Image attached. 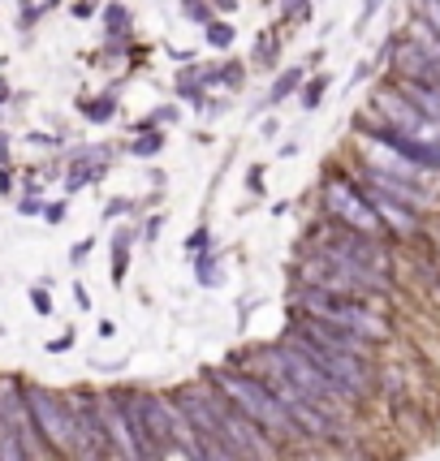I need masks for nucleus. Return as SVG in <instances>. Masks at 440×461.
<instances>
[{
	"mask_svg": "<svg viewBox=\"0 0 440 461\" xmlns=\"http://www.w3.org/2000/svg\"><path fill=\"white\" fill-rule=\"evenodd\" d=\"M173 406H177V414H182L195 432L216 440L233 461H276V453H281V448H276L242 410H233L212 384H186V389H177L173 392Z\"/></svg>",
	"mask_w": 440,
	"mask_h": 461,
	"instance_id": "nucleus-1",
	"label": "nucleus"
},
{
	"mask_svg": "<svg viewBox=\"0 0 440 461\" xmlns=\"http://www.w3.org/2000/svg\"><path fill=\"white\" fill-rule=\"evenodd\" d=\"M207 384H212L233 410H242L276 448H281V444H307V436L293 427V418L285 414V406L276 401V392H272L255 371L224 363V366H212V371H207Z\"/></svg>",
	"mask_w": 440,
	"mask_h": 461,
	"instance_id": "nucleus-2",
	"label": "nucleus"
},
{
	"mask_svg": "<svg viewBox=\"0 0 440 461\" xmlns=\"http://www.w3.org/2000/svg\"><path fill=\"white\" fill-rule=\"evenodd\" d=\"M293 311L319 319V323H333V328H342V332H354V337L367 340V345H385V340L393 337V323L380 315V306L367 302V298H354V293L298 285V289H293Z\"/></svg>",
	"mask_w": 440,
	"mask_h": 461,
	"instance_id": "nucleus-3",
	"label": "nucleus"
},
{
	"mask_svg": "<svg viewBox=\"0 0 440 461\" xmlns=\"http://www.w3.org/2000/svg\"><path fill=\"white\" fill-rule=\"evenodd\" d=\"M298 285H311V289H333V293H354V298H389L393 281L389 276H376L367 267H354L337 259V255H324V250H307L302 264H298Z\"/></svg>",
	"mask_w": 440,
	"mask_h": 461,
	"instance_id": "nucleus-4",
	"label": "nucleus"
},
{
	"mask_svg": "<svg viewBox=\"0 0 440 461\" xmlns=\"http://www.w3.org/2000/svg\"><path fill=\"white\" fill-rule=\"evenodd\" d=\"M22 406L26 418L35 423V432L44 440L52 461H70L73 457V401L70 392H56L48 384H22Z\"/></svg>",
	"mask_w": 440,
	"mask_h": 461,
	"instance_id": "nucleus-5",
	"label": "nucleus"
},
{
	"mask_svg": "<svg viewBox=\"0 0 440 461\" xmlns=\"http://www.w3.org/2000/svg\"><path fill=\"white\" fill-rule=\"evenodd\" d=\"M307 250L337 255V259H345V264L367 267V272H376V276H389V281H393V246L385 242V238H367V233H354V229H342V224L324 220L316 233H311Z\"/></svg>",
	"mask_w": 440,
	"mask_h": 461,
	"instance_id": "nucleus-6",
	"label": "nucleus"
},
{
	"mask_svg": "<svg viewBox=\"0 0 440 461\" xmlns=\"http://www.w3.org/2000/svg\"><path fill=\"white\" fill-rule=\"evenodd\" d=\"M319 207H324V220H333V224H342V229H354V233H367V238H385V242H389L385 224H380V216L371 212V203L363 198V190H359L354 177H342V172L324 177V181H319Z\"/></svg>",
	"mask_w": 440,
	"mask_h": 461,
	"instance_id": "nucleus-7",
	"label": "nucleus"
},
{
	"mask_svg": "<svg viewBox=\"0 0 440 461\" xmlns=\"http://www.w3.org/2000/svg\"><path fill=\"white\" fill-rule=\"evenodd\" d=\"M73 401V457L70 461H113V444L104 432V414H99V392L78 389L70 392Z\"/></svg>",
	"mask_w": 440,
	"mask_h": 461,
	"instance_id": "nucleus-8",
	"label": "nucleus"
},
{
	"mask_svg": "<svg viewBox=\"0 0 440 461\" xmlns=\"http://www.w3.org/2000/svg\"><path fill=\"white\" fill-rule=\"evenodd\" d=\"M359 190H363V198L371 203V212L380 216V224H385V233L389 238H415L419 229H423V220H419L415 207H406V203H397V198L389 195V190H380L376 181H359Z\"/></svg>",
	"mask_w": 440,
	"mask_h": 461,
	"instance_id": "nucleus-9",
	"label": "nucleus"
},
{
	"mask_svg": "<svg viewBox=\"0 0 440 461\" xmlns=\"http://www.w3.org/2000/svg\"><path fill=\"white\" fill-rule=\"evenodd\" d=\"M99 22H104V35H108L113 44H122L125 35L134 30V13H130L125 4H104V13H99Z\"/></svg>",
	"mask_w": 440,
	"mask_h": 461,
	"instance_id": "nucleus-10",
	"label": "nucleus"
},
{
	"mask_svg": "<svg viewBox=\"0 0 440 461\" xmlns=\"http://www.w3.org/2000/svg\"><path fill=\"white\" fill-rule=\"evenodd\" d=\"M134 242H139V233H134V229H117V238H113V285H122V281H125Z\"/></svg>",
	"mask_w": 440,
	"mask_h": 461,
	"instance_id": "nucleus-11",
	"label": "nucleus"
},
{
	"mask_svg": "<svg viewBox=\"0 0 440 461\" xmlns=\"http://www.w3.org/2000/svg\"><path fill=\"white\" fill-rule=\"evenodd\" d=\"M302 82H307V70H298V65H293V70H281V73H276V82L268 87V99H264V108H276L281 99H290L293 91L302 87Z\"/></svg>",
	"mask_w": 440,
	"mask_h": 461,
	"instance_id": "nucleus-12",
	"label": "nucleus"
},
{
	"mask_svg": "<svg viewBox=\"0 0 440 461\" xmlns=\"http://www.w3.org/2000/svg\"><path fill=\"white\" fill-rule=\"evenodd\" d=\"M165 143H169V134H165V130H139V134H134V143L125 147V151H130L134 160H151V155H160V151H165Z\"/></svg>",
	"mask_w": 440,
	"mask_h": 461,
	"instance_id": "nucleus-13",
	"label": "nucleus"
},
{
	"mask_svg": "<svg viewBox=\"0 0 440 461\" xmlns=\"http://www.w3.org/2000/svg\"><path fill=\"white\" fill-rule=\"evenodd\" d=\"M328 87H333V78H328V73H311V82H302V87H298L302 108H307V113H316L319 104H324V96H328Z\"/></svg>",
	"mask_w": 440,
	"mask_h": 461,
	"instance_id": "nucleus-14",
	"label": "nucleus"
},
{
	"mask_svg": "<svg viewBox=\"0 0 440 461\" xmlns=\"http://www.w3.org/2000/svg\"><path fill=\"white\" fill-rule=\"evenodd\" d=\"M0 461H35L26 453L22 436H18L13 427H4V423H0Z\"/></svg>",
	"mask_w": 440,
	"mask_h": 461,
	"instance_id": "nucleus-15",
	"label": "nucleus"
},
{
	"mask_svg": "<svg viewBox=\"0 0 440 461\" xmlns=\"http://www.w3.org/2000/svg\"><path fill=\"white\" fill-rule=\"evenodd\" d=\"M82 117H87V122H96V125L113 122V117H117V96H99V99H87V108H82Z\"/></svg>",
	"mask_w": 440,
	"mask_h": 461,
	"instance_id": "nucleus-16",
	"label": "nucleus"
},
{
	"mask_svg": "<svg viewBox=\"0 0 440 461\" xmlns=\"http://www.w3.org/2000/svg\"><path fill=\"white\" fill-rule=\"evenodd\" d=\"M195 272H199V281H203V285H220V259L212 255V250L195 259Z\"/></svg>",
	"mask_w": 440,
	"mask_h": 461,
	"instance_id": "nucleus-17",
	"label": "nucleus"
},
{
	"mask_svg": "<svg viewBox=\"0 0 440 461\" xmlns=\"http://www.w3.org/2000/svg\"><path fill=\"white\" fill-rule=\"evenodd\" d=\"M203 30H207V44H212V48H229V44L238 39V30L229 22H207Z\"/></svg>",
	"mask_w": 440,
	"mask_h": 461,
	"instance_id": "nucleus-18",
	"label": "nucleus"
},
{
	"mask_svg": "<svg viewBox=\"0 0 440 461\" xmlns=\"http://www.w3.org/2000/svg\"><path fill=\"white\" fill-rule=\"evenodd\" d=\"M177 117H182V113H177L173 104H165V108H156V113L147 117V122H139V130H160V125H173Z\"/></svg>",
	"mask_w": 440,
	"mask_h": 461,
	"instance_id": "nucleus-19",
	"label": "nucleus"
},
{
	"mask_svg": "<svg viewBox=\"0 0 440 461\" xmlns=\"http://www.w3.org/2000/svg\"><path fill=\"white\" fill-rule=\"evenodd\" d=\"M30 306H35V315H39V319H48V315H52L48 285H35V289H30Z\"/></svg>",
	"mask_w": 440,
	"mask_h": 461,
	"instance_id": "nucleus-20",
	"label": "nucleus"
},
{
	"mask_svg": "<svg viewBox=\"0 0 440 461\" xmlns=\"http://www.w3.org/2000/svg\"><path fill=\"white\" fill-rule=\"evenodd\" d=\"M186 250H190L195 259H199V255H207V250H212V233H207V224L190 233V242H186Z\"/></svg>",
	"mask_w": 440,
	"mask_h": 461,
	"instance_id": "nucleus-21",
	"label": "nucleus"
},
{
	"mask_svg": "<svg viewBox=\"0 0 440 461\" xmlns=\"http://www.w3.org/2000/svg\"><path fill=\"white\" fill-rule=\"evenodd\" d=\"M285 18L290 22H307L311 18V0H285Z\"/></svg>",
	"mask_w": 440,
	"mask_h": 461,
	"instance_id": "nucleus-22",
	"label": "nucleus"
},
{
	"mask_svg": "<svg viewBox=\"0 0 440 461\" xmlns=\"http://www.w3.org/2000/svg\"><path fill=\"white\" fill-rule=\"evenodd\" d=\"M186 18H190V22H212V9H207V0H186Z\"/></svg>",
	"mask_w": 440,
	"mask_h": 461,
	"instance_id": "nucleus-23",
	"label": "nucleus"
},
{
	"mask_svg": "<svg viewBox=\"0 0 440 461\" xmlns=\"http://www.w3.org/2000/svg\"><path fill=\"white\" fill-rule=\"evenodd\" d=\"M242 78H246L242 65H224V70H216V82H220V87H242Z\"/></svg>",
	"mask_w": 440,
	"mask_h": 461,
	"instance_id": "nucleus-24",
	"label": "nucleus"
},
{
	"mask_svg": "<svg viewBox=\"0 0 440 461\" xmlns=\"http://www.w3.org/2000/svg\"><path fill=\"white\" fill-rule=\"evenodd\" d=\"M65 216H70V203H65V198H56V203H44V220H48V224H61Z\"/></svg>",
	"mask_w": 440,
	"mask_h": 461,
	"instance_id": "nucleus-25",
	"label": "nucleus"
},
{
	"mask_svg": "<svg viewBox=\"0 0 440 461\" xmlns=\"http://www.w3.org/2000/svg\"><path fill=\"white\" fill-rule=\"evenodd\" d=\"M18 212H22V216H44V198H39V195H26L22 203H18Z\"/></svg>",
	"mask_w": 440,
	"mask_h": 461,
	"instance_id": "nucleus-26",
	"label": "nucleus"
},
{
	"mask_svg": "<svg viewBox=\"0 0 440 461\" xmlns=\"http://www.w3.org/2000/svg\"><path fill=\"white\" fill-rule=\"evenodd\" d=\"M255 61H276V39H259V48H255Z\"/></svg>",
	"mask_w": 440,
	"mask_h": 461,
	"instance_id": "nucleus-27",
	"label": "nucleus"
},
{
	"mask_svg": "<svg viewBox=\"0 0 440 461\" xmlns=\"http://www.w3.org/2000/svg\"><path fill=\"white\" fill-rule=\"evenodd\" d=\"M380 4H385V0H363V13H359V30H363V26L371 22L376 13H380Z\"/></svg>",
	"mask_w": 440,
	"mask_h": 461,
	"instance_id": "nucleus-28",
	"label": "nucleus"
},
{
	"mask_svg": "<svg viewBox=\"0 0 440 461\" xmlns=\"http://www.w3.org/2000/svg\"><path fill=\"white\" fill-rule=\"evenodd\" d=\"M73 345V328H65V337H56V340H48V354H65Z\"/></svg>",
	"mask_w": 440,
	"mask_h": 461,
	"instance_id": "nucleus-29",
	"label": "nucleus"
},
{
	"mask_svg": "<svg viewBox=\"0 0 440 461\" xmlns=\"http://www.w3.org/2000/svg\"><path fill=\"white\" fill-rule=\"evenodd\" d=\"M130 207H134L130 198H113V203H108V216H125ZM134 212H139V207H134Z\"/></svg>",
	"mask_w": 440,
	"mask_h": 461,
	"instance_id": "nucleus-30",
	"label": "nucleus"
},
{
	"mask_svg": "<svg viewBox=\"0 0 440 461\" xmlns=\"http://www.w3.org/2000/svg\"><path fill=\"white\" fill-rule=\"evenodd\" d=\"M0 195H13V169L9 164L0 169Z\"/></svg>",
	"mask_w": 440,
	"mask_h": 461,
	"instance_id": "nucleus-31",
	"label": "nucleus"
},
{
	"mask_svg": "<svg viewBox=\"0 0 440 461\" xmlns=\"http://www.w3.org/2000/svg\"><path fill=\"white\" fill-rule=\"evenodd\" d=\"M91 13H96V0H78L73 4V18H91Z\"/></svg>",
	"mask_w": 440,
	"mask_h": 461,
	"instance_id": "nucleus-32",
	"label": "nucleus"
},
{
	"mask_svg": "<svg viewBox=\"0 0 440 461\" xmlns=\"http://www.w3.org/2000/svg\"><path fill=\"white\" fill-rule=\"evenodd\" d=\"M91 246H96V242H91V238H87V242H78V246H73V264H82V259L91 255Z\"/></svg>",
	"mask_w": 440,
	"mask_h": 461,
	"instance_id": "nucleus-33",
	"label": "nucleus"
},
{
	"mask_svg": "<svg viewBox=\"0 0 440 461\" xmlns=\"http://www.w3.org/2000/svg\"><path fill=\"white\" fill-rule=\"evenodd\" d=\"M259 177H264V169H250V181H246V186H250V190H255V195H259V190H264V181H259Z\"/></svg>",
	"mask_w": 440,
	"mask_h": 461,
	"instance_id": "nucleus-34",
	"label": "nucleus"
},
{
	"mask_svg": "<svg viewBox=\"0 0 440 461\" xmlns=\"http://www.w3.org/2000/svg\"><path fill=\"white\" fill-rule=\"evenodd\" d=\"M212 4H216L220 13H233V9H238V0H212Z\"/></svg>",
	"mask_w": 440,
	"mask_h": 461,
	"instance_id": "nucleus-35",
	"label": "nucleus"
},
{
	"mask_svg": "<svg viewBox=\"0 0 440 461\" xmlns=\"http://www.w3.org/2000/svg\"><path fill=\"white\" fill-rule=\"evenodd\" d=\"M4 164H9V138L0 134V169H4Z\"/></svg>",
	"mask_w": 440,
	"mask_h": 461,
	"instance_id": "nucleus-36",
	"label": "nucleus"
},
{
	"mask_svg": "<svg viewBox=\"0 0 440 461\" xmlns=\"http://www.w3.org/2000/svg\"><path fill=\"white\" fill-rule=\"evenodd\" d=\"M4 104H9V78L0 73V108H4Z\"/></svg>",
	"mask_w": 440,
	"mask_h": 461,
	"instance_id": "nucleus-37",
	"label": "nucleus"
}]
</instances>
